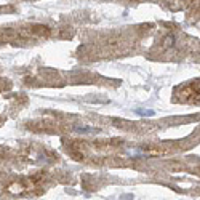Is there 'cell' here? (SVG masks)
<instances>
[{"mask_svg": "<svg viewBox=\"0 0 200 200\" xmlns=\"http://www.w3.org/2000/svg\"><path fill=\"white\" fill-rule=\"evenodd\" d=\"M136 114H139V115H149V117H152L154 115V111H146V109H138V111H136Z\"/></svg>", "mask_w": 200, "mask_h": 200, "instance_id": "cell-1", "label": "cell"}, {"mask_svg": "<svg viewBox=\"0 0 200 200\" xmlns=\"http://www.w3.org/2000/svg\"><path fill=\"white\" fill-rule=\"evenodd\" d=\"M77 130H80L82 133H88V131H93V128L91 127H78Z\"/></svg>", "mask_w": 200, "mask_h": 200, "instance_id": "cell-2", "label": "cell"}]
</instances>
